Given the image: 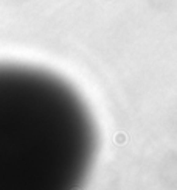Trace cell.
Masks as SVG:
<instances>
[{
  "mask_svg": "<svg viewBox=\"0 0 177 190\" xmlns=\"http://www.w3.org/2000/svg\"><path fill=\"white\" fill-rule=\"evenodd\" d=\"M95 153V125L73 87L48 72L0 64V190L75 188Z\"/></svg>",
  "mask_w": 177,
  "mask_h": 190,
  "instance_id": "1",
  "label": "cell"
}]
</instances>
